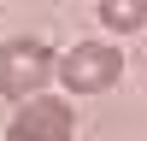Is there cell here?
Masks as SVG:
<instances>
[{"instance_id": "obj_1", "label": "cell", "mask_w": 147, "mask_h": 141, "mask_svg": "<svg viewBox=\"0 0 147 141\" xmlns=\"http://www.w3.org/2000/svg\"><path fill=\"white\" fill-rule=\"evenodd\" d=\"M59 77V53L35 35H12L0 41V94L6 100H30V94H47V82Z\"/></svg>"}, {"instance_id": "obj_2", "label": "cell", "mask_w": 147, "mask_h": 141, "mask_svg": "<svg viewBox=\"0 0 147 141\" xmlns=\"http://www.w3.org/2000/svg\"><path fill=\"white\" fill-rule=\"evenodd\" d=\"M124 77V53L112 41H77L71 53H59V77L71 94H106L112 82Z\"/></svg>"}, {"instance_id": "obj_3", "label": "cell", "mask_w": 147, "mask_h": 141, "mask_svg": "<svg viewBox=\"0 0 147 141\" xmlns=\"http://www.w3.org/2000/svg\"><path fill=\"white\" fill-rule=\"evenodd\" d=\"M71 135H77V112H71V100H53V94L18 100L6 124V141H71Z\"/></svg>"}, {"instance_id": "obj_4", "label": "cell", "mask_w": 147, "mask_h": 141, "mask_svg": "<svg viewBox=\"0 0 147 141\" xmlns=\"http://www.w3.org/2000/svg\"><path fill=\"white\" fill-rule=\"evenodd\" d=\"M100 23H106L112 35L147 30V0H100Z\"/></svg>"}]
</instances>
